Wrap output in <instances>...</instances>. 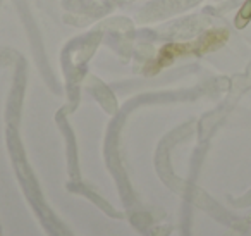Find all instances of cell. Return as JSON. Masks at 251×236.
<instances>
[{
    "mask_svg": "<svg viewBox=\"0 0 251 236\" xmlns=\"http://www.w3.org/2000/svg\"><path fill=\"white\" fill-rule=\"evenodd\" d=\"M226 40H227V31H224V30H213V31H208L206 35H203L201 38L195 40V42L169 43L158 54L157 60L153 64L155 71L169 66L176 57L186 56V54H203V52H210L213 49H219L220 45L226 43Z\"/></svg>",
    "mask_w": 251,
    "mask_h": 236,
    "instance_id": "6da1fadb",
    "label": "cell"
},
{
    "mask_svg": "<svg viewBox=\"0 0 251 236\" xmlns=\"http://www.w3.org/2000/svg\"><path fill=\"white\" fill-rule=\"evenodd\" d=\"M241 18H244V21L251 18V2H248L246 5L243 7V12H241Z\"/></svg>",
    "mask_w": 251,
    "mask_h": 236,
    "instance_id": "7a4b0ae2",
    "label": "cell"
}]
</instances>
